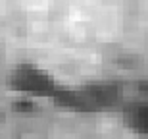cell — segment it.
<instances>
[{
    "instance_id": "7a4b0ae2",
    "label": "cell",
    "mask_w": 148,
    "mask_h": 139,
    "mask_svg": "<svg viewBox=\"0 0 148 139\" xmlns=\"http://www.w3.org/2000/svg\"><path fill=\"white\" fill-rule=\"evenodd\" d=\"M125 124L133 131L148 135V102H137L125 110Z\"/></svg>"
},
{
    "instance_id": "6da1fadb",
    "label": "cell",
    "mask_w": 148,
    "mask_h": 139,
    "mask_svg": "<svg viewBox=\"0 0 148 139\" xmlns=\"http://www.w3.org/2000/svg\"><path fill=\"white\" fill-rule=\"evenodd\" d=\"M10 87L17 93L31 95V97H44V99L56 100L58 95L64 91L52 73L44 68L37 66L35 62H21L14 68L10 75Z\"/></svg>"
}]
</instances>
